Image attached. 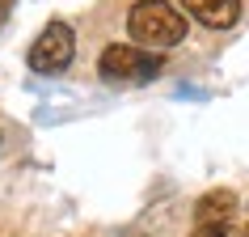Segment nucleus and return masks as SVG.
Segmentation results:
<instances>
[{
	"label": "nucleus",
	"mask_w": 249,
	"mask_h": 237,
	"mask_svg": "<svg viewBox=\"0 0 249 237\" xmlns=\"http://www.w3.org/2000/svg\"><path fill=\"white\" fill-rule=\"evenodd\" d=\"M186 13H178L169 0H140L131 4V13H127V34H131L140 47L148 51H165V47H178L186 39Z\"/></svg>",
	"instance_id": "obj_1"
},
{
	"label": "nucleus",
	"mask_w": 249,
	"mask_h": 237,
	"mask_svg": "<svg viewBox=\"0 0 249 237\" xmlns=\"http://www.w3.org/2000/svg\"><path fill=\"white\" fill-rule=\"evenodd\" d=\"M165 59L152 55L148 47H127V42H110L97 55V77L106 85H144V80L160 77Z\"/></svg>",
	"instance_id": "obj_2"
},
{
	"label": "nucleus",
	"mask_w": 249,
	"mask_h": 237,
	"mask_svg": "<svg viewBox=\"0 0 249 237\" xmlns=\"http://www.w3.org/2000/svg\"><path fill=\"white\" fill-rule=\"evenodd\" d=\"M72 55H76V34L68 21H51V26L42 30L38 39L30 42V68L38 72V77H59L68 64H72Z\"/></svg>",
	"instance_id": "obj_3"
},
{
	"label": "nucleus",
	"mask_w": 249,
	"mask_h": 237,
	"mask_svg": "<svg viewBox=\"0 0 249 237\" xmlns=\"http://www.w3.org/2000/svg\"><path fill=\"white\" fill-rule=\"evenodd\" d=\"M182 9L207 30H232L241 21V0H182Z\"/></svg>",
	"instance_id": "obj_4"
},
{
	"label": "nucleus",
	"mask_w": 249,
	"mask_h": 237,
	"mask_svg": "<svg viewBox=\"0 0 249 237\" xmlns=\"http://www.w3.org/2000/svg\"><path fill=\"white\" fill-rule=\"evenodd\" d=\"M236 212V195L232 191H207V195L195 203V220L198 224H228Z\"/></svg>",
	"instance_id": "obj_5"
},
{
	"label": "nucleus",
	"mask_w": 249,
	"mask_h": 237,
	"mask_svg": "<svg viewBox=\"0 0 249 237\" xmlns=\"http://www.w3.org/2000/svg\"><path fill=\"white\" fill-rule=\"evenodd\" d=\"M190 237H232V233H228V224H195Z\"/></svg>",
	"instance_id": "obj_6"
},
{
	"label": "nucleus",
	"mask_w": 249,
	"mask_h": 237,
	"mask_svg": "<svg viewBox=\"0 0 249 237\" xmlns=\"http://www.w3.org/2000/svg\"><path fill=\"white\" fill-rule=\"evenodd\" d=\"M9 9H13V0H0V26H4V17H9Z\"/></svg>",
	"instance_id": "obj_7"
},
{
	"label": "nucleus",
	"mask_w": 249,
	"mask_h": 237,
	"mask_svg": "<svg viewBox=\"0 0 249 237\" xmlns=\"http://www.w3.org/2000/svg\"><path fill=\"white\" fill-rule=\"evenodd\" d=\"M245 237H249V229H245Z\"/></svg>",
	"instance_id": "obj_8"
}]
</instances>
